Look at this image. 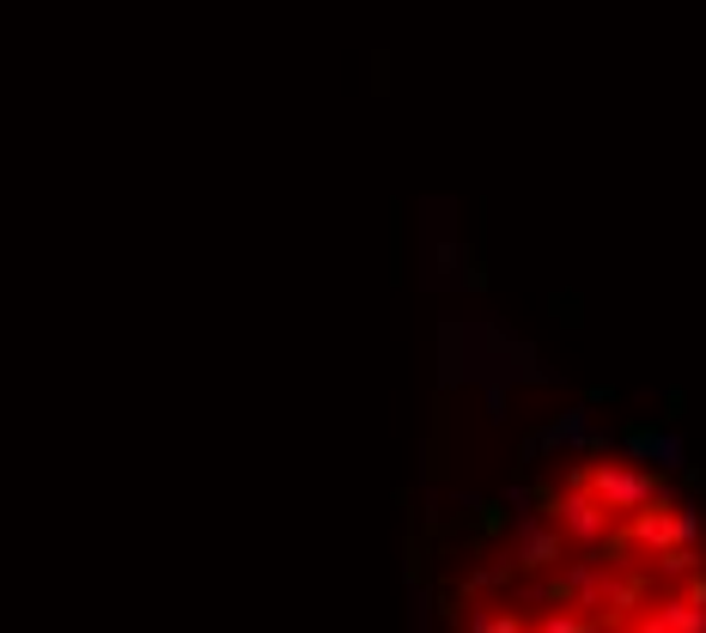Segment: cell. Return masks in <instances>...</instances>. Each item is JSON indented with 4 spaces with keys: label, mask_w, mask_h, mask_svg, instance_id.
Here are the masks:
<instances>
[{
    "label": "cell",
    "mask_w": 706,
    "mask_h": 633,
    "mask_svg": "<svg viewBox=\"0 0 706 633\" xmlns=\"http://www.w3.org/2000/svg\"><path fill=\"white\" fill-rule=\"evenodd\" d=\"M621 450L640 463H657V469H682V463H688V445H682L676 433H664V426H627V433H621Z\"/></svg>",
    "instance_id": "5b68a950"
},
{
    "label": "cell",
    "mask_w": 706,
    "mask_h": 633,
    "mask_svg": "<svg viewBox=\"0 0 706 633\" xmlns=\"http://www.w3.org/2000/svg\"><path fill=\"white\" fill-rule=\"evenodd\" d=\"M560 445H591V408H567L560 421H548L536 438H523V457H542V450Z\"/></svg>",
    "instance_id": "8992f818"
},
{
    "label": "cell",
    "mask_w": 706,
    "mask_h": 633,
    "mask_svg": "<svg viewBox=\"0 0 706 633\" xmlns=\"http://www.w3.org/2000/svg\"><path fill=\"white\" fill-rule=\"evenodd\" d=\"M584 487H591L596 499H603V511L609 518H645V511L657 506V499H669L664 494V481H657V475H645V469H633V463H591V469H584Z\"/></svg>",
    "instance_id": "6da1fadb"
},
{
    "label": "cell",
    "mask_w": 706,
    "mask_h": 633,
    "mask_svg": "<svg viewBox=\"0 0 706 633\" xmlns=\"http://www.w3.org/2000/svg\"><path fill=\"white\" fill-rule=\"evenodd\" d=\"M694 536H700V511H694V506H676V499H657L645 518L627 523V542L652 548L657 560L676 554V548H694Z\"/></svg>",
    "instance_id": "3957f363"
},
{
    "label": "cell",
    "mask_w": 706,
    "mask_h": 633,
    "mask_svg": "<svg viewBox=\"0 0 706 633\" xmlns=\"http://www.w3.org/2000/svg\"><path fill=\"white\" fill-rule=\"evenodd\" d=\"M548 523H554L560 536H567V542H579V548H596L609 536V511H603V499L591 494V487H584V469L572 475V487L567 494H554L548 499Z\"/></svg>",
    "instance_id": "7a4b0ae2"
},
{
    "label": "cell",
    "mask_w": 706,
    "mask_h": 633,
    "mask_svg": "<svg viewBox=\"0 0 706 633\" xmlns=\"http://www.w3.org/2000/svg\"><path fill=\"white\" fill-rule=\"evenodd\" d=\"M657 567H664V572H694V567H700V554H694V548H676V554H664Z\"/></svg>",
    "instance_id": "ba28073f"
},
{
    "label": "cell",
    "mask_w": 706,
    "mask_h": 633,
    "mask_svg": "<svg viewBox=\"0 0 706 633\" xmlns=\"http://www.w3.org/2000/svg\"><path fill=\"white\" fill-rule=\"evenodd\" d=\"M523 627H530V621L511 603H475L469 609V633H523Z\"/></svg>",
    "instance_id": "52a82bcc"
},
{
    "label": "cell",
    "mask_w": 706,
    "mask_h": 633,
    "mask_svg": "<svg viewBox=\"0 0 706 633\" xmlns=\"http://www.w3.org/2000/svg\"><path fill=\"white\" fill-rule=\"evenodd\" d=\"M560 554H567V536H560L554 523L542 518V511H523V518H511V548H506V560H511L518 572L560 567Z\"/></svg>",
    "instance_id": "277c9868"
}]
</instances>
